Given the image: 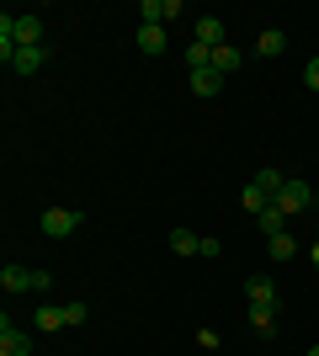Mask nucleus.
Masks as SVG:
<instances>
[{
    "instance_id": "1",
    "label": "nucleus",
    "mask_w": 319,
    "mask_h": 356,
    "mask_svg": "<svg viewBox=\"0 0 319 356\" xmlns=\"http://www.w3.org/2000/svg\"><path fill=\"white\" fill-rule=\"evenodd\" d=\"M80 223H85V213H75V208H48L43 218H38V229H43L48 239H69Z\"/></svg>"
},
{
    "instance_id": "2",
    "label": "nucleus",
    "mask_w": 319,
    "mask_h": 356,
    "mask_svg": "<svg viewBox=\"0 0 319 356\" xmlns=\"http://www.w3.org/2000/svg\"><path fill=\"white\" fill-rule=\"evenodd\" d=\"M309 202H314V186H309V181H298V176H288V186H282V197H277V208L293 218V213H304Z\"/></svg>"
},
{
    "instance_id": "3",
    "label": "nucleus",
    "mask_w": 319,
    "mask_h": 356,
    "mask_svg": "<svg viewBox=\"0 0 319 356\" xmlns=\"http://www.w3.org/2000/svg\"><path fill=\"white\" fill-rule=\"evenodd\" d=\"M0 356H32V335L11 325V314L0 319Z\"/></svg>"
},
{
    "instance_id": "4",
    "label": "nucleus",
    "mask_w": 319,
    "mask_h": 356,
    "mask_svg": "<svg viewBox=\"0 0 319 356\" xmlns=\"http://www.w3.org/2000/svg\"><path fill=\"white\" fill-rule=\"evenodd\" d=\"M245 298H250V309H277L272 277H250V282H245Z\"/></svg>"
},
{
    "instance_id": "5",
    "label": "nucleus",
    "mask_w": 319,
    "mask_h": 356,
    "mask_svg": "<svg viewBox=\"0 0 319 356\" xmlns=\"http://www.w3.org/2000/svg\"><path fill=\"white\" fill-rule=\"evenodd\" d=\"M16 48H43V22L38 16H16Z\"/></svg>"
},
{
    "instance_id": "6",
    "label": "nucleus",
    "mask_w": 319,
    "mask_h": 356,
    "mask_svg": "<svg viewBox=\"0 0 319 356\" xmlns=\"http://www.w3.org/2000/svg\"><path fill=\"white\" fill-rule=\"evenodd\" d=\"M43 59H48V48H16V54H11V70L16 74H38V70H43Z\"/></svg>"
},
{
    "instance_id": "7",
    "label": "nucleus",
    "mask_w": 319,
    "mask_h": 356,
    "mask_svg": "<svg viewBox=\"0 0 319 356\" xmlns=\"http://www.w3.org/2000/svg\"><path fill=\"white\" fill-rule=\"evenodd\" d=\"M240 64H245V54L234 43H218V48H213V70H218V74H234Z\"/></svg>"
},
{
    "instance_id": "8",
    "label": "nucleus",
    "mask_w": 319,
    "mask_h": 356,
    "mask_svg": "<svg viewBox=\"0 0 319 356\" xmlns=\"http://www.w3.org/2000/svg\"><path fill=\"white\" fill-rule=\"evenodd\" d=\"M32 325L48 330V335H54V330H64V325H69V319H64V303H43V309L32 314Z\"/></svg>"
},
{
    "instance_id": "9",
    "label": "nucleus",
    "mask_w": 319,
    "mask_h": 356,
    "mask_svg": "<svg viewBox=\"0 0 319 356\" xmlns=\"http://www.w3.org/2000/svg\"><path fill=\"white\" fill-rule=\"evenodd\" d=\"M192 90H197V96H218V90H224V74L213 70V64L208 70H192Z\"/></svg>"
},
{
    "instance_id": "10",
    "label": "nucleus",
    "mask_w": 319,
    "mask_h": 356,
    "mask_svg": "<svg viewBox=\"0 0 319 356\" xmlns=\"http://www.w3.org/2000/svg\"><path fill=\"white\" fill-rule=\"evenodd\" d=\"M282 48H288V32H277V27H266V32L256 38V54H261V59H277Z\"/></svg>"
},
{
    "instance_id": "11",
    "label": "nucleus",
    "mask_w": 319,
    "mask_h": 356,
    "mask_svg": "<svg viewBox=\"0 0 319 356\" xmlns=\"http://www.w3.org/2000/svg\"><path fill=\"white\" fill-rule=\"evenodd\" d=\"M0 287H6V293H32V271L27 266H6L0 271Z\"/></svg>"
},
{
    "instance_id": "12",
    "label": "nucleus",
    "mask_w": 319,
    "mask_h": 356,
    "mask_svg": "<svg viewBox=\"0 0 319 356\" xmlns=\"http://www.w3.org/2000/svg\"><path fill=\"white\" fill-rule=\"evenodd\" d=\"M266 255H272V261H293V255H298V239H293L288 229H282V234H272V239H266Z\"/></svg>"
},
{
    "instance_id": "13",
    "label": "nucleus",
    "mask_w": 319,
    "mask_h": 356,
    "mask_svg": "<svg viewBox=\"0 0 319 356\" xmlns=\"http://www.w3.org/2000/svg\"><path fill=\"white\" fill-rule=\"evenodd\" d=\"M250 186H261V192H266V197H272V202H277V197H282V186H288V176H282V170H272V165H266V170H261V176L250 181Z\"/></svg>"
},
{
    "instance_id": "14",
    "label": "nucleus",
    "mask_w": 319,
    "mask_h": 356,
    "mask_svg": "<svg viewBox=\"0 0 319 356\" xmlns=\"http://www.w3.org/2000/svg\"><path fill=\"white\" fill-rule=\"evenodd\" d=\"M197 43L202 48H218V43H224V22H218V16H202V22H197Z\"/></svg>"
},
{
    "instance_id": "15",
    "label": "nucleus",
    "mask_w": 319,
    "mask_h": 356,
    "mask_svg": "<svg viewBox=\"0 0 319 356\" xmlns=\"http://www.w3.org/2000/svg\"><path fill=\"white\" fill-rule=\"evenodd\" d=\"M256 229H261V234H266V239H272V234H282V229H288V213H282V208H277V202H272V208H266V213H261V218H256Z\"/></svg>"
},
{
    "instance_id": "16",
    "label": "nucleus",
    "mask_w": 319,
    "mask_h": 356,
    "mask_svg": "<svg viewBox=\"0 0 319 356\" xmlns=\"http://www.w3.org/2000/svg\"><path fill=\"white\" fill-rule=\"evenodd\" d=\"M170 250H176V255H197L202 234H192V229H170Z\"/></svg>"
},
{
    "instance_id": "17",
    "label": "nucleus",
    "mask_w": 319,
    "mask_h": 356,
    "mask_svg": "<svg viewBox=\"0 0 319 356\" xmlns=\"http://www.w3.org/2000/svg\"><path fill=\"white\" fill-rule=\"evenodd\" d=\"M138 54H165V27H138Z\"/></svg>"
},
{
    "instance_id": "18",
    "label": "nucleus",
    "mask_w": 319,
    "mask_h": 356,
    "mask_svg": "<svg viewBox=\"0 0 319 356\" xmlns=\"http://www.w3.org/2000/svg\"><path fill=\"white\" fill-rule=\"evenodd\" d=\"M250 330L272 341V335H277V309H250Z\"/></svg>"
},
{
    "instance_id": "19",
    "label": "nucleus",
    "mask_w": 319,
    "mask_h": 356,
    "mask_svg": "<svg viewBox=\"0 0 319 356\" xmlns=\"http://www.w3.org/2000/svg\"><path fill=\"white\" fill-rule=\"evenodd\" d=\"M240 202H245V213H256V218H261L266 208H272V197L261 192V186H245V192H240Z\"/></svg>"
},
{
    "instance_id": "20",
    "label": "nucleus",
    "mask_w": 319,
    "mask_h": 356,
    "mask_svg": "<svg viewBox=\"0 0 319 356\" xmlns=\"http://www.w3.org/2000/svg\"><path fill=\"white\" fill-rule=\"evenodd\" d=\"M64 319H69V325H85V319H91V309H85V303H64Z\"/></svg>"
},
{
    "instance_id": "21",
    "label": "nucleus",
    "mask_w": 319,
    "mask_h": 356,
    "mask_svg": "<svg viewBox=\"0 0 319 356\" xmlns=\"http://www.w3.org/2000/svg\"><path fill=\"white\" fill-rule=\"evenodd\" d=\"M202 261H218V255H224V245H218V239H213V234H202Z\"/></svg>"
},
{
    "instance_id": "22",
    "label": "nucleus",
    "mask_w": 319,
    "mask_h": 356,
    "mask_svg": "<svg viewBox=\"0 0 319 356\" xmlns=\"http://www.w3.org/2000/svg\"><path fill=\"white\" fill-rule=\"evenodd\" d=\"M54 287V271H32V293H48Z\"/></svg>"
},
{
    "instance_id": "23",
    "label": "nucleus",
    "mask_w": 319,
    "mask_h": 356,
    "mask_svg": "<svg viewBox=\"0 0 319 356\" xmlns=\"http://www.w3.org/2000/svg\"><path fill=\"white\" fill-rule=\"evenodd\" d=\"M197 346L202 351H218V330H197Z\"/></svg>"
},
{
    "instance_id": "24",
    "label": "nucleus",
    "mask_w": 319,
    "mask_h": 356,
    "mask_svg": "<svg viewBox=\"0 0 319 356\" xmlns=\"http://www.w3.org/2000/svg\"><path fill=\"white\" fill-rule=\"evenodd\" d=\"M304 80H309V90H319V54L309 59V70H304Z\"/></svg>"
},
{
    "instance_id": "25",
    "label": "nucleus",
    "mask_w": 319,
    "mask_h": 356,
    "mask_svg": "<svg viewBox=\"0 0 319 356\" xmlns=\"http://www.w3.org/2000/svg\"><path fill=\"white\" fill-rule=\"evenodd\" d=\"M309 261H314V271H319V239H314V250H309Z\"/></svg>"
},
{
    "instance_id": "26",
    "label": "nucleus",
    "mask_w": 319,
    "mask_h": 356,
    "mask_svg": "<svg viewBox=\"0 0 319 356\" xmlns=\"http://www.w3.org/2000/svg\"><path fill=\"white\" fill-rule=\"evenodd\" d=\"M309 356H319V346H309Z\"/></svg>"
}]
</instances>
